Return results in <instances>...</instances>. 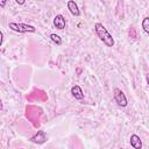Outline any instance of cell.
Listing matches in <instances>:
<instances>
[{
  "label": "cell",
  "mask_w": 149,
  "mask_h": 149,
  "mask_svg": "<svg viewBox=\"0 0 149 149\" xmlns=\"http://www.w3.org/2000/svg\"><path fill=\"white\" fill-rule=\"evenodd\" d=\"M142 28H143V30L147 34H149V17H144L143 19V21H142Z\"/></svg>",
  "instance_id": "obj_11"
},
{
  "label": "cell",
  "mask_w": 149,
  "mask_h": 149,
  "mask_svg": "<svg viewBox=\"0 0 149 149\" xmlns=\"http://www.w3.org/2000/svg\"><path fill=\"white\" fill-rule=\"evenodd\" d=\"M68 9H69L70 13H71L72 15H74V16H79V15H80V12H79V8H78L77 3H76L74 1H72V0L68 1Z\"/></svg>",
  "instance_id": "obj_9"
},
{
  "label": "cell",
  "mask_w": 149,
  "mask_h": 149,
  "mask_svg": "<svg viewBox=\"0 0 149 149\" xmlns=\"http://www.w3.org/2000/svg\"><path fill=\"white\" fill-rule=\"evenodd\" d=\"M2 40H3V34H2V31H0V47L2 44Z\"/></svg>",
  "instance_id": "obj_13"
},
{
  "label": "cell",
  "mask_w": 149,
  "mask_h": 149,
  "mask_svg": "<svg viewBox=\"0 0 149 149\" xmlns=\"http://www.w3.org/2000/svg\"><path fill=\"white\" fill-rule=\"evenodd\" d=\"M129 142H130V146H132L134 149H142V141H141V139H140L139 135L132 134Z\"/></svg>",
  "instance_id": "obj_7"
},
{
  "label": "cell",
  "mask_w": 149,
  "mask_h": 149,
  "mask_svg": "<svg viewBox=\"0 0 149 149\" xmlns=\"http://www.w3.org/2000/svg\"><path fill=\"white\" fill-rule=\"evenodd\" d=\"M113 92H114V99H115L116 104H118L120 107H126L128 102H127V98H126L125 93H123L120 88H118V87H115V88L113 90Z\"/></svg>",
  "instance_id": "obj_4"
},
{
  "label": "cell",
  "mask_w": 149,
  "mask_h": 149,
  "mask_svg": "<svg viewBox=\"0 0 149 149\" xmlns=\"http://www.w3.org/2000/svg\"><path fill=\"white\" fill-rule=\"evenodd\" d=\"M50 40H51L54 43H56L57 45H61V44H62V38H61L57 34H51V35H50Z\"/></svg>",
  "instance_id": "obj_10"
},
{
  "label": "cell",
  "mask_w": 149,
  "mask_h": 149,
  "mask_svg": "<svg viewBox=\"0 0 149 149\" xmlns=\"http://www.w3.org/2000/svg\"><path fill=\"white\" fill-rule=\"evenodd\" d=\"M54 26L57 29H59V30H62V29L65 28V19H64V16L62 14H57L54 17Z\"/></svg>",
  "instance_id": "obj_6"
},
{
  "label": "cell",
  "mask_w": 149,
  "mask_h": 149,
  "mask_svg": "<svg viewBox=\"0 0 149 149\" xmlns=\"http://www.w3.org/2000/svg\"><path fill=\"white\" fill-rule=\"evenodd\" d=\"M94 30H95V34L98 35V37L106 44V47H113L114 45V38L108 33V30L105 28V26H102V23L97 22L94 24Z\"/></svg>",
  "instance_id": "obj_1"
},
{
  "label": "cell",
  "mask_w": 149,
  "mask_h": 149,
  "mask_svg": "<svg viewBox=\"0 0 149 149\" xmlns=\"http://www.w3.org/2000/svg\"><path fill=\"white\" fill-rule=\"evenodd\" d=\"M47 140H48V137H47L44 130H38L34 136H31V137L29 139L30 142H33V143H37V144H42V143L47 142Z\"/></svg>",
  "instance_id": "obj_5"
},
{
  "label": "cell",
  "mask_w": 149,
  "mask_h": 149,
  "mask_svg": "<svg viewBox=\"0 0 149 149\" xmlns=\"http://www.w3.org/2000/svg\"><path fill=\"white\" fill-rule=\"evenodd\" d=\"M129 36H130L132 38H135V37H136V31H135L134 28H130V29H129Z\"/></svg>",
  "instance_id": "obj_12"
},
{
  "label": "cell",
  "mask_w": 149,
  "mask_h": 149,
  "mask_svg": "<svg viewBox=\"0 0 149 149\" xmlns=\"http://www.w3.org/2000/svg\"><path fill=\"white\" fill-rule=\"evenodd\" d=\"M42 114V109L36 107V106H27L26 108V116L29 119V121L35 126L37 127L40 125V115Z\"/></svg>",
  "instance_id": "obj_2"
},
{
  "label": "cell",
  "mask_w": 149,
  "mask_h": 149,
  "mask_svg": "<svg viewBox=\"0 0 149 149\" xmlns=\"http://www.w3.org/2000/svg\"><path fill=\"white\" fill-rule=\"evenodd\" d=\"M71 94H72V95L74 97V99H77V100L84 99V93H83L81 88H80L78 85H74V86L71 87Z\"/></svg>",
  "instance_id": "obj_8"
},
{
  "label": "cell",
  "mask_w": 149,
  "mask_h": 149,
  "mask_svg": "<svg viewBox=\"0 0 149 149\" xmlns=\"http://www.w3.org/2000/svg\"><path fill=\"white\" fill-rule=\"evenodd\" d=\"M8 27L16 31V33H35L36 28L31 24H27V23H17V22H9Z\"/></svg>",
  "instance_id": "obj_3"
},
{
  "label": "cell",
  "mask_w": 149,
  "mask_h": 149,
  "mask_svg": "<svg viewBox=\"0 0 149 149\" xmlns=\"http://www.w3.org/2000/svg\"><path fill=\"white\" fill-rule=\"evenodd\" d=\"M15 2H16L17 5H24V1H19V0H16Z\"/></svg>",
  "instance_id": "obj_15"
},
{
  "label": "cell",
  "mask_w": 149,
  "mask_h": 149,
  "mask_svg": "<svg viewBox=\"0 0 149 149\" xmlns=\"http://www.w3.org/2000/svg\"><path fill=\"white\" fill-rule=\"evenodd\" d=\"M119 149H123V148H119Z\"/></svg>",
  "instance_id": "obj_17"
},
{
  "label": "cell",
  "mask_w": 149,
  "mask_h": 149,
  "mask_svg": "<svg viewBox=\"0 0 149 149\" xmlns=\"http://www.w3.org/2000/svg\"><path fill=\"white\" fill-rule=\"evenodd\" d=\"M2 108H3V106H2V101H1V99H0V111H2Z\"/></svg>",
  "instance_id": "obj_16"
},
{
  "label": "cell",
  "mask_w": 149,
  "mask_h": 149,
  "mask_svg": "<svg viewBox=\"0 0 149 149\" xmlns=\"http://www.w3.org/2000/svg\"><path fill=\"white\" fill-rule=\"evenodd\" d=\"M6 6V1H1L0 0V7H5Z\"/></svg>",
  "instance_id": "obj_14"
}]
</instances>
